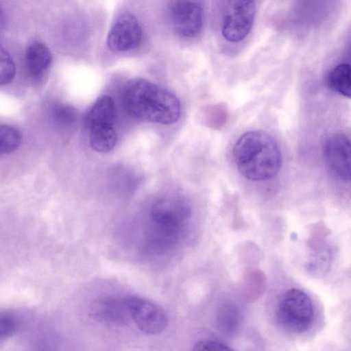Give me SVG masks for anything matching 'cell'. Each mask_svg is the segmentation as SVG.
Listing matches in <instances>:
<instances>
[{"mask_svg": "<svg viewBox=\"0 0 351 351\" xmlns=\"http://www.w3.org/2000/svg\"><path fill=\"white\" fill-rule=\"evenodd\" d=\"M21 142L22 134L19 130L0 123V156L16 151Z\"/></svg>", "mask_w": 351, "mask_h": 351, "instance_id": "9a60e30c", "label": "cell"}, {"mask_svg": "<svg viewBox=\"0 0 351 351\" xmlns=\"http://www.w3.org/2000/svg\"><path fill=\"white\" fill-rule=\"evenodd\" d=\"M323 157L329 172L340 180H350V143L343 133H333L323 145Z\"/></svg>", "mask_w": 351, "mask_h": 351, "instance_id": "52a82bcc", "label": "cell"}, {"mask_svg": "<svg viewBox=\"0 0 351 351\" xmlns=\"http://www.w3.org/2000/svg\"><path fill=\"white\" fill-rule=\"evenodd\" d=\"M141 36V27L136 18L125 13L114 23L107 37V44L112 51H126L136 48Z\"/></svg>", "mask_w": 351, "mask_h": 351, "instance_id": "9c48e42d", "label": "cell"}, {"mask_svg": "<svg viewBox=\"0 0 351 351\" xmlns=\"http://www.w3.org/2000/svg\"><path fill=\"white\" fill-rule=\"evenodd\" d=\"M116 109L112 99L104 95L97 100L86 118L88 128L99 126H114Z\"/></svg>", "mask_w": 351, "mask_h": 351, "instance_id": "7c38bea8", "label": "cell"}, {"mask_svg": "<svg viewBox=\"0 0 351 351\" xmlns=\"http://www.w3.org/2000/svg\"><path fill=\"white\" fill-rule=\"evenodd\" d=\"M313 313L310 298L300 289H291L282 297L277 308L276 317L287 330L301 333L310 327Z\"/></svg>", "mask_w": 351, "mask_h": 351, "instance_id": "3957f363", "label": "cell"}, {"mask_svg": "<svg viewBox=\"0 0 351 351\" xmlns=\"http://www.w3.org/2000/svg\"><path fill=\"white\" fill-rule=\"evenodd\" d=\"M16 73L14 62L9 53L0 45V85L10 83Z\"/></svg>", "mask_w": 351, "mask_h": 351, "instance_id": "ac0fdd59", "label": "cell"}, {"mask_svg": "<svg viewBox=\"0 0 351 351\" xmlns=\"http://www.w3.org/2000/svg\"><path fill=\"white\" fill-rule=\"evenodd\" d=\"M90 144L95 151L102 153L112 150L117 141L113 126H99L89 128Z\"/></svg>", "mask_w": 351, "mask_h": 351, "instance_id": "5bb4252c", "label": "cell"}, {"mask_svg": "<svg viewBox=\"0 0 351 351\" xmlns=\"http://www.w3.org/2000/svg\"><path fill=\"white\" fill-rule=\"evenodd\" d=\"M256 12L255 0H226L221 34L228 42L242 41L252 27Z\"/></svg>", "mask_w": 351, "mask_h": 351, "instance_id": "5b68a950", "label": "cell"}, {"mask_svg": "<svg viewBox=\"0 0 351 351\" xmlns=\"http://www.w3.org/2000/svg\"><path fill=\"white\" fill-rule=\"evenodd\" d=\"M240 319L241 315L239 309L234 305L226 304L219 309L217 323L223 332L231 334L237 329Z\"/></svg>", "mask_w": 351, "mask_h": 351, "instance_id": "2e32d148", "label": "cell"}, {"mask_svg": "<svg viewBox=\"0 0 351 351\" xmlns=\"http://www.w3.org/2000/svg\"><path fill=\"white\" fill-rule=\"evenodd\" d=\"M25 62L29 76L32 80L39 82L47 74L51 64L52 56L44 44L34 42L25 51Z\"/></svg>", "mask_w": 351, "mask_h": 351, "instance_id": "30bf717a", "label": "cell"}, {"mask_svg": "<svg viewBox=\"0 0 351 351\" xmlns=\"http://www.w3.org/2000/svg\"><path fill=\"white\" fill-rule=\"evenodd\" d=\"M124 300L130 318L143 333L158 335L166 328L167 316L160 306L139 297H128Z\"/></svg>", "mask_w": 351, "mask_h": 351, "instance_id": "8992f818", "label": "cell"}, {"mask_svg": "<svg viewBox=\"0 0 351 351\" xmlns=\"http://www.w3.org/2000/svg\"><path fill=\"white\" fill-rule=\"evenodd\" d=\"M93 316L100 321L116 325L127 324L130 318L125 300L106 298L98 302L93 310Z\"/></svg>", "mask_w": 351, "mask_h": 351, "instance_id": "8fae6325", "label": "cell"}, {"mask_svg": "<svg viewBox=\"0 0 351 351\" xmlns=\"http://www.w3.org/2000/svg\"><path fill=\"white\" fill-rule=\"evenodd\" d=\"M326 84L331 90L344 96L350 97L351 75L348 64L341 63L327 74Z\"/></svg>", "mask_w": 351, "mask_h": 351, "instance_id": "4fadbf2b", "label": "cell"}, {"mask_svg": "<svg viewBox=\"0 0 351 351\" xmlns=\"http://www.w3.org/2000/svg\"><path fill=\"white\" fill-rule=\"evenodd\" d=\"M194 350H230L232 348L226 343L213 340H201L193 346Z\"/></svg>", "mask_w": 351, "mask_h": 351, "instance_id": "ffe728a7", "label": "cell"}, {"mask_svg": "<svg viewBox=\"0 0 351 351\" xmlns=\"http://www.w3.org/2000/svg\"><path fill=\"white\" fill-rule=\"evenodd\" d=\"M50 117L59 126H69L76 121L77 112L71 106L55 104L51 108Z\"/></svg>", "mask_w": 351, "mask_h": 351, "instance_id": "e0dca14e", "label": "cell"}, {"mask_svg": "<svg viewBox=\"0 0 351 351\" xmlns=\"http://www.w3.org/2000/svg\"><path fill=\"white\" fill-rule=\"evenodd\" d=\"M232 152L238 171L252 181L269 180L282 167V154L277 142L263 131L243 134L235 142Z\"/></svg>", "mask_w": 351, "mask_h": 351, "instance_id": "6da1fadb", "label": "cell"}, {"mask_svg": "<svg viewBox=\"0 0 351 351\" xmlns=\"http://www.w3.org/2000/svg\"><path fill=\"white\" fill-rule=\"evenodd\" d=\"M15 317L6 311H0V340L11 337L16 330Z\"/></svg>", "mask_w": 351, "mask_h": 351, "instance_id": "d6986e66", "label": "cell"}, {"mask_svg": "<svg viewBox=\"0 0 351 351\" xmlns=\"http://www.w3.org/2000/svg\"><path fill=\"white\" fill-rule=\"evenodd\" d=\"M123 101L128 112L142 120L167 125L180 115V104L174 95L143 79L128 83Z\"/></svg>", "mask_w": 351, "mask_h": 351, "instance_id": "7a4b0ae2", "label": "cell"}, {"mask_svg": "<svg viewBox=\"0 0 351 351\" xmlns=\"http://www.w3.org/2000/svg\"><path fill=\"white\" fill-rule=\"evenodd\" d=\"M3 23V14L2 10L0 8V27L2 25Z\"/></svg>", "mask_w": 351, "mask_h": 351, "instance_id": "44dd1931", "label": "cell"}, {"mask_svg": "<svg viewBox=\"0 0 351 351\" xmlns=\"http://www.w3.org/2000/svg\"><path fill=\"white\" fill-rule=\"evenodd\" d=\"M171 21L175 31L186 38L195 36L203 23V10L201 5L190 0H178L170 9Z\"/></svg>", "mask_w": 351, "mask_h": 351, "instance_id": "ba28073f", "label": "cell"}, {"mask_svg": "<svg viewBox=\"0 0 351 351\" xmlns=\"http://www.w3.org/2000/svg\"><path fill=\"white\" fill-rule=\"evenodd\" d=\"M191 211L189 203L182 197L170 196L158 199L150 210L152 232L177 239Z\"/></svg>", "mask_w": 351, "mask_h": 351, "instance_id": "277c9868", "label": "cell"}]
</instances>
